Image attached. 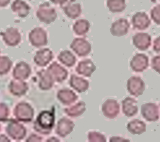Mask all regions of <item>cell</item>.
Wrapping results in <instances>:
<instances>
[{
	"instance_id": "1",
	"label": "cell",
	"mask_w": 160,
	"mask_h": 142,
	"mask_svg": "<svg viewBox=\"0 0 160 142\" xmlns=\"http://www.w3.org/2000/svg\"><path fill=\"white\" fill-rule=\"evenodd\" d=\"M55 127V113L53 110H42L34 120L33 128L41 135H48Z\"/></svg>"
},
{
	"instance_id": "2",
	"label": "cell",
	"mask_w": 160,
	"mask_h": 142,
	"mask_svg": "<svg viewBox=\"0 0 160 142\" xmlns=\"http://www.w3.org/2000/svg\"><path fill=\"white\" fill-rule=\"evenodd\" d=\"M34 108L32 105L26 102L21 101L18 102L13 109V115L16 120L22 123H29L34 119Z\"/></svg>"
},
{
	"instance_id": "3",
	"label": "cell",
	"mask_w": 160,
	"mask_h": 142,
	"mask_svg": "<svg viewBox=\"0 0 160 142\" xmlns=\"http://www.w3.org/2000/svg\"><path fill=\"white\" fill-rule=\"evenodd\" d=\"M5 131H6V134L9 136L10 139L14 141L23 140L26 137L27 134L26 127L22 124V122H20V121L16 119H12L8 121Z\"/></svg>"
},
{
	"instance_id": "4",
	"label": "cell",
	"mask_w": 160,
	"mask_h": 142,
	"mask_svg": "<svg viewBox=\"0 0 160 142\" xmlns=\"http://www.w3.org/2000/svg\"><path fill=\"white\" fill-rule=\"evenodd\" d=\"M36 17L40 22L44 24L53 23L57 18L56 9L52 7L49 2H44L39 5L36 11Z\"/></svg>"
},
{
	"instance_id": "5",
	"label": "cell",
	"mask_w": 160,
	"mask_h": 142,
	"mask_svg": "<svg viewBox=\"0 0 160 142\" xmlns=\"http://www.w3.org/2000/svg\"><path fill=\"white\" fill-rule=\"evenodd\" d=\"M28 40L33 47L41 48L48 43L47 31L42 27H34L28 33Z\"/></svg>"
},
{
	"instance_id": "6",
	"label": "cell",
	"mask_w": 160,
	"mask_h": 142,
	"mask_svg": "<svg viewBox=\"0 0 160 142\" xmlns=\"http://www.w3.org/2000/svg\"><path fill=\"white\" fill-rule=\"evenodd\" d=\"M70 48L79 57H86L91 53L92 46L87 39L83 38V36H80L77 38H74L72 42L70 43Z\"/></svg>"
},
{
	"instance_id": "7",
	"label": "cell",
	"mask_w": 160,
	"mask_h": 142,
	"mask_svg": "<svg viewBox=\"0 0 160 142\" xmlns=\"http://www.w3.org/2000/svg\"><path fill=\"white\" fill-rule=\"evenodd\" d=\"M3 42L9 47H15L20 44L21 42V33H20L19 29L16 27H8L0 33Z\"/></svg>"
},
{
	"instance_id": "8",
	"label": "cell",
	"mask_w": 160,
	"mask_h": 142,
	"mask_svg": "<svg viewBox=\"0 0 160 142\" xmlns=\"http://www.w3.org/2000/svg\"><path fill=\"white\" fill-rule=\"evenodd\" d=\"M127 92L133 96V97H138L141 96L145 91V83L141 77L139 76H131L128 78L126 83Z\"/></svg>"
},
{
	"instance_id": "9",
	"label": "cell",
	"mask_w": 160,
	"mask_h": 142,
	"mask_svg": "<svg viewBox=\"0 0 160 142\" xmlns=\"http://www.w3.org/2000/svg\"><path fill=\"white\" fill-rule=\"evenodd\" d=\"M47 70L50 75L52 76L55 82L57 83H62L68 77V71L66 67L63 66L61 63H58L56 61L50 63L47 66Z\"/></svg>"
},
{
	"instance_id": "10",
	"label": "cell",
	"mask_w": 160,
	"mask_h": 142,
	"mask_svg": "<svg viewBox=\"0 0 160 142\" xmlns=\"http://www.w3.org/2000/svg\"><path fill=\"white\" fill-rule=\"evenodd\" d=\"M53 58H54V54L51 49L41 47L35 52L33 61L39 67H46L52 62Z\"/></svg>"
},
{
	"instance_id": "11",
	"label": "cell",
	"mask_w": 160,
	"mask_h": 142,
	"mask_svg": "<svg viewBox=\"0 0 160 142\" xmlns=\"http://www.w3.org/2000/svg\"><path fill=\"white\" fill-rule=\"evenodd\" d=\"M102 114L108 119H115L120 113V104L116 99L109 98L102 103Z\"/></svg>"
},
{
	"instance_id": "12",
	"label": "cell",
	"mask_w": 160,
	"mask_h": 142,
	"mask_svg": "<svg viewBox=\"0 0 160 142\" xmlns=\"http://www.w3.org/2000/svg\"><path fill=\"white\" fill-rule=\"evenodd\" d=\"M141 115L142 117L149 122H156L160 118L159 114V106L156 103L153 102H147L144 103L141 106Z\"/></svg>"
},
{
	"instance_id": "13",
	"label": "cell",
	"mask_w": 160,
	"mask_h": 142,
	"mask_svg": "<svg viewBox=\"0 0 160 142\" xmlns=\"http://www.w3.org/2000/svg\"><path fill=\"white\" fill-rule=\"evenodd\" d=\"M75 124L71 119L68 117H61L55 124V132L59 137L64 138L72 133Z\"/></svg>"
},
{
	"instance_id": "14",
	"label": "cell",
	"mask_w": 160,
	"mask_h": 142,
	"mask_svg": "<svg viewBox=\"0 0 160 142\" xmlns=\"http://www.w3.org/2000/svg\"><path fill=\"white\" fill-rule=\"evenodd\" d=\"M29 85L25 80L12 79L8 84L9 93L15 97H21L28 92Z\"/></svg>"
},
{
	"instance_id": "15",
	"label": "cell",
	"mask_w": 160,
	"mask_h": 142,
	"mask_svg": "<svg viewBox=\"0 0 160 142\" xmlns=\"http://www.w3.org/2000/svg\"><path fill=\"white\" fill-rule=\"evenodd\" d=\"M149 66V58L144 53H137L130 60V68L134 72H143Z\"/></svg>"
},
{
	"instance_id": "16",
	"label": "cell",
	"mask_w": 160,
	"mask_h": 142,
	"mask_svg": "<svg viewBox=\"0 0 160 142\" xmlns=\"http://www.w3.org/2000/svg\"><path fill=\"white\" fill-rule=\"evenodd\" d=\"M132 43L136 49L140 50V51H145L151 46L152 38L150 34L146 32H138L133 35Z\"/></svg>"
},
{
	"instance_id": "17",
	"label": "cell",
	"mask_w": 160,
	"mask_h": 142,
	"mask_svg": "<svg viewBox=\"0 0 160 142\" xmlns=\"http://www.w3.org/2000/svg\"><path fill=\"white\" fill-rule=\"evenodd\" d=\"M151 23V19L147 15L146 12L139 11L133 14V16L131 18V24L134 29L136 30H146Z\"/></svg>"
},
{
	"instance_id": "18",
	"label": "cell",
	"mask_w": 160,
	"mask_h": 142,
	"mask_svg": "<svg viewBox=\"0 0 160 142\" xmlns=\"http://www.w3.org/2000/svg\"><path fill=\"white\" fill-rule=\"evenodd\" d=\"M130 28V23L127 19L125 18H119L111 24L110 26V33L113 36L116 37H122L125 36Z\"/></svg>"
},
{
	"instance_id": "19",
	"label": "cell",
	"mask_w": 160,
	"mask_h": 142,
	"mask_svg": "<svg viewBox=\"0 0 160 142\" xmlns=\"http://www.w3.org/2000/svg\"><path fill=\"white\" fill-rule=\"evenodd\" d=\"M63 12L70 19H77L82 14V6L76 0H68L63 6Z\"/></svg>"
},
{
	"instance_id": "20",
	"label": "cell",
	"mask_w": 160,
	"mask_h": 142,
	"mask_svg": "<svg viewBox=\"0 0 160 142\" xmlns=\"http://www.w3.org/2000/svg\"><path fill=\"white\" fill-rule=\"evenodd\" d=\"M69 86L78 93H84L89 89L90 83L83 76L72 74L69 78Z\"/></svg>"
},
{
	"instance_id": "21",
	"label": "cell",
	"mask_w": 160,
	"mask_h": 142,
	"mask_svg": "<svg viewBox=\"0 0 160 142\" xmlns=\"http://www.w3.org/2000/svg\"><path fill=\"white\" fill-rule=\"evenodd\" d=\"M56 98L62 105L69 106V105L73 104L74 102H76L78 99V96L76 93H75V91L73 89L61 88L57 91Z\"/></svg>"
},
{
	"instance_id": "22",
	"label": "cell",
	"mask_w": 160,
	"mask_h": 142,
	"mask_svg": "<svg viewBox=\"0 0 160 142\" xmlns=\"http://www.w3.org/2000/svg\"><path fill=\"white\" fill-rule=\"evenodd\" d=\"M31 75V67L25 61H19L14 65L12 70V76L14 79L27 80Z\"/></svg>"
},
{
	"instance_id": "23",
	"label": "cell",
	"mask_w": 160,
	"mask_h": 142,
	"mask_svg": "<svg viewBox=\"0 0 160 142\" xmlns=\"http://www.w3.org/2000/svg\"><path fill=\"white\" fill-rule=\"evenodd\" d=\"M37 83L38 87L40 90L42 91H48L50 90L55 83L54 79L52 78V76L50 75L47 69H42L39 70L37 72Z\"/></svg>"
},
{
	"instance_id": "24",
	"label": "cell",
	"mask_w": 160,
	"mask_h": 142,
	"mask_svg": "<svg viewBox=\"0 0 160 142\" xmlns=\"http://www.w3.org/2000/svg\"><path fill=\"white\" fill-rule=\"evenodd\" d=\"M75 70H76V73L83 76V77H91L92 74L95 72V70H96V66H95L92 60L82 59L76 65Z\"/></svg>"
},
{
	"instance_id": "25",
	"label": "cell",
	"mask_w": 160,
	"mask_h": 142,
	"mask_svg": "<svg viewBox=\"0 0 160 142\" xmlns=\"http://www.w3.org/2000/svg\"><path fill=\"white\" fill-rule=\"evenodd\" d=\"M122 113L126 117H132L138 112V103L137 100L133 97H126L121 102Z\"/></svg>"
},
{
	"instance_id": "26",
	"label": "cell",
	"mask_w": 160,
	"mask_h": 142,
	"mask_svg": "<svg viewBox=\"0 0 160 142\" xmlns=\"http://www.w3.org/2000/svg\"><path fill=\"white\" fill-rule=\"evenodd\" d=\"M30 5L24 0H14L11 3V10L20 18L27 17L30 13Z\"/></svg>"
},
{
	"instance_id": "27",
	"label": "cell",
	"mask_w": 160,
	"mask_h": 142,
	"mask_svg": "<svg viewBox=\"0 0 160 142\" xmlns=\"http://www.w3.org/2000/svg\"><path fill=\"white\" fill-rule=\"evenodd\" d=\"M86 111V103L84 101H78V102H74L73 104L66 106L64 108V112L66 113L67 116L72 118H76L81 116Z\"/></svg>"
},
{
	"instance_id": "28",
	"label": "cell",
	"mask_w": 160,
	"mask_h": 142,
	"mask_svg": "<svg viewBox=\"0 0 160 142\" xmlns=\"http://www.w3.org/2000/svg\"><path fill=\"white\" fill-rule=\"evenodd\" d=\"M58 61L61 63L63 66L65 67H73L75 64H76V56L73 51H70V50H61L58 54Z\"/></svg>"
},
{
	"instance_id": "29",
	"label": "cell",
	"mask_w": 160,
	"mask_h": 142,
	"mask_svg": "<svg viewBox=\"0 0 160 142\" xmlns=\"http://www.w3.org/2000/svg\"><path fill=\"white\" fill-rule=\"evenodd\" d=\"M126 128L133 135H141L146 131V124L140 119H133L127 123Z\"/></svg>"
},
{
	"instance_id": "30",
	"label": "cell",
	"mask_w": 160,
	"mask_h": 142,
	"mask_svg": "<svg viewBox=\"0 0 160 142\" xmlns=\"http://www.w3.org/2000/svg\"><path fill=\"white\" fill-rule=\"evenodd\" d=\"M72 30L75 34L78 35V36H84V35H86L90 30V22L87 19H84V18L77 19L73 24Z\"/></svg>"
},
{
	"instance_id": "31",
	"label": "cell",
	"mask_w": 160,
	"mask_h": 142,
	"mask_svg": "<svg viewBox=\"0 0 160 142\" xmlns=\"http://www.w3.org/2000/svg\"><path fill=\"white\" fill-rule=\"evenodd\" d=\"M106 6L112 13L123 12L126 8V0H107Z\"/></svg>"
},
{
	"instance_id": "32",
	"label": "cell",
	"mask_w": 160,
	"mask_h": 142,
	"mask_svg": "<svg viewBox=\"0 0 160 142\" xmlns=\"http://www.w3.org/2000/svg\"><path fill=\"white\" fill-rule=\"evenodd\" d=\"M13 62L7 55H0V76L6 75L12 69Z\"/></svg>"
},
{
	"instance_id": "33",
	"label": "cell",
	"mask_w": 160,
	"mask_h": 142,
	"mask_svg": "<svg viewBox=\"0 0 160 142\" xmlns=\"http://www.w3.org/2000/svg\"><path fill=\"white\" fill-rule=\"evenodd\" d=\"M87 140L89 142H105L106 137L103 133L98 131H89L87 133Z\"/></svg>"
},
{
	"instance_id": "34",
	"label": "cell",
	"mask_w": 160,
	"mask_h": 142,
	"mask_svg": "<svg viewBox=\"0 0 160 142\" xmlns=\"http://www.w3.org/2000/svg\"><path fill=\"white\" fill-rule=\"evenodd\" d=\"M10 115V109L6 103L0 102V122L7 121Z\"/></svg>"
},
{
	"instance_id": "35",
	"label": "cell",
	"mask_w": 160,
	"mask_h": 142,
	"mask_svg": "<svg viewBox=\"0 0 160 142\" xmlns=\"http://www.w3.org/2000/svg\"><path fill=\"white\" fill-rule=\"evenodd\" d=\"M150 19H152V21L155 24L160 25V4L155 5L151 9V11H150Z\"/></svg>"
},
{
	"instance_id": "36",
	"label": "cell",
	"mask_w": 160,
	"mask_h": 142,
	"mask_svg": "<svg viewBox=\"0 0 160 142\" xmlns=\"http://www.w3.org/2000/svg\"><path fill=\"white\" fill-rule=\"evenodd\" d=\"M151 67L152 69L157 72L158 74H160V55H156L154 56L151 60Z\"/></svg>"
},
{
	"instance_id": "37",
	"label": "cell",
	"mask_w": 160,
	"mask_h": 142,
	"mask_svg": "<svg viewBox=\"0 0 160 142\" xmlns=\"http://www.w3.org/2000/svg\"><path fill=\"white\" fill-rule=\"evenodd\" d=\"M26 141L27 142H40V141H43V138L41 134L39 135L37 133H32L26 138Z\"/></svg>"
},
{
	"instance_id": "38",
	"label": "cell",
	"mask_w": 160,
	"mask_h": 142,
	"mask_svg": "<svg viewBox=\"0 0 160 142\" xmlns=\"http://www.w3.org/2000/svg\"><path fill=\"white\" fill-rule=\"evenodd\" d=\"M153 50L156 53L160 54V36L156 37L154 39V41H153Z\"/></svg>"
},
{
	"instance_id": "39",
	"label": "cell",
	"mask_w": 160,
	"mask_h": 142,
	"mask_svg": "<svg viewBox=\"0 0 160 142\" xmlns=\"http://www.w3.org/2000/svg\"><path fill=\"white\" fill-rule=\"evenodd\" d=\"M109 141L110 142H129L130 140L126 139V138H123L121 136H112V137H110Z\"/></svg>"
},
{
	"instance_id": "40",
	"label": "cell",
	"mask_w": 160,
	"mask_h": 142,
	"mask_svg": "<svg viewBox=\"0 0 160 142\" xmlns=\"http://www.w3.org/2000/svg\"><path fill=\"white\" fill-rule=\"evenodd\" d=\"M50 2L55 4V5H59V6H63V5L66 3L68 0H49Z\"/></svg>"
},
{
	"instance_id": "41",
	"label": "cell",
	"mask_w": 160,
	"mask_h": 142,
	"mask_svg": "<svg viewBox=\"0 0 160 142\" xmlns=\"http://www.w3.org/2000/svg\"><path fill=\"white\" fill-rule=\"evenodd\" d=\"M11 139L8 135H5V134H1L0 135V142H10Z\"/></svg>"
},
{
	"instance_id": "42",
	"label": "cell",
	"mask_w": 160,
	"mask_h": 142,
	"mask_svg": "<svg viewBox=\"0 0 160 142\" xmlns=\"http://www.w3.org/2000/svg\"><path fill=\"white\" fill-rule=\"evenodd\" d=\"M11 0H0V7H6L7 5L10 4Z\"/></svg>"
},
{
	"instance_id": "43",
	"label": "cell",
	"mask_w": 160,
	"mask_h": 142,
	"mask_svg": "<svg viewBox=\"0 0 160 142\" xmlns=\"http://www.w3.org/2000/svg\"><path fill=\"white\" fill-rule=\"evenodd\" d=\"M46 141H47V142H50V141H56V142H58L59 139H58V138H55V137H51V138H48Z\"/></svg>"
},
{
	"instance_id": "44",
	"label": "cell",
	"mask_w": 160,
	"mask_h": 142,
	"mask_svg": "<svg viewBox=\"0 0 160 142\" xmlns=\"http://www.w3.org/2000/svg\"><path fill=\"white\" fill-rule=\"evenodd\" d=\"M152 2H156V0H151Z\"/></svg>"
},
{
	"instance_id": "45",
	"label": "cell",
	"mask_w": 160,
	"mask_h": 142,
	"mask_svg": "<svg viewBox=\"0 0 160 142\" xmlns=\"http://www.w3.org/2000/svg\"><path fill=\"white\" fill-rule=\"evenodd\" d=\"M159 114H160V106H159Z\"/></svg>"
},
{
	"instance_id": "46",
	"label": "cell",
	"mask_w": 160,
	"mask_h": 142,
	"mask_svg": "<svg viewBox=\"0 0 160 142\" xmlns=\"http://www.w3.org/2000/svg\"><path fill=\"white\" fill-rule=\"evenodd\" d=\"M0 130H1V124H0Z\"/></svg>"
},
{
	"instance_id": "47",
	"label": "cell",
	"mask_w": 160,
	"mask_h": 142,
	"mask_svg": "<svg viewBox=\"0 0 160 142\" xmlns=\"http://www.w3.org/2000/svg\"><path fill=\"white\" fill-rule=\"evenodd\" d=\"M0 54H1V50H0Z\"/></svg>"
}]
</instances>
